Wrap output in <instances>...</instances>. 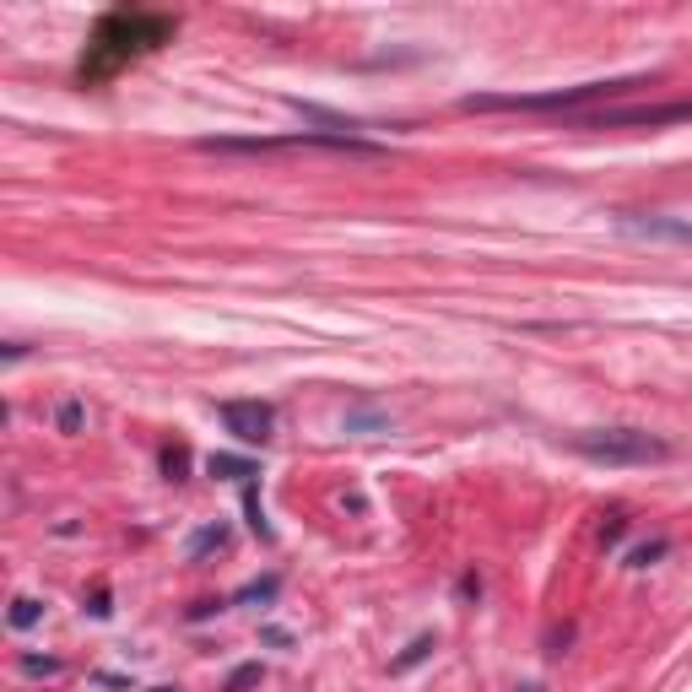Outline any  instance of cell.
I'll return each instance as SVG.
<instances>
[{"label":"cell","instance_id":"1","mask_svg":"<svg viewBox=\"0 0 692 692\" xmlns=\"http://www.w3.org/2000/svg\"><path fill=\"white\" fill-rule=\"evenodd\" d=\"M173 28H179L173 17H146V11H109V17L98 22V33H92V49H87V60H82V76H103V71H114V65L146 55V49L168 44Z\"/></svg>","mask_w":692,"mask_h":692},{"label":"cell","instance_id":"2","mask_svg":"<svg viewBox=\"0 0 692 692\" xmlns=\"http://www.w3.org/2000/svg\"><path fill=\"white\" fill-rule=\"evenodd\" d=\"M644 87V76H628V82H584V87H557V92H482V98H465L460 109L471 114H498V109H525V114H552V109H579V103L595 98H617V92Z\"/></svg>","mask_w":692,"mask_h":692},{"label":"cell","instance_id":"3","mask_svg":"<svg viewBox=\"0 0 692 692\" xmlns=\"http://www.w3.org/2000/svg\"><path fill=\"white\" fill-rule=\"evenodd\" d=\"M201 152H352V157H379V141H363L352 130H298V136H211Z\"/></svg>","mask_w":692,"mask_h":692},{"label":"cell","instance_id":"4","mask_svg":"<svg viewBox=\"0 0 692 692\" xmlns=\"http://www.w3.org/2000/svg\"><path fill=\"white\" fill-rule=\"evenodd\" d=\"M574 449L584 460H601V465H649L665 460L671 444L655 433H638V428H595V433H574Z\"/></svg>","mask_w":692,"mask_h":692},{"label":"cell","instance_id":"5","mask_svg":"<svg viewBox=\"0 0 692 692\" xmlns=\"http://www.w3.org/2000/svg\"><path fill=\"white\" fill-rule=\"evenodd\" d=\"M676 119H692V98L687 103H655V109H601V114H579V130H628V125H676Z\"/></svg>","mask_w":692,"mask_h":692},{"label":"cell","instance_id":"6","mask_svg":"<svg viewBox=\"0 0 692 692\" xmlns=\"http://www.w3.org/2000/svg\"><path fill=\"white\" fill-rule=\"evenodd\" d=\"M217 417H222V428H228L238 444H271V428H276V411L265 406V401H222L217 406Z\"/></svg>","mask_w":692,"mask_h":692},{"label":"cell","instance_id":"7","mask_svg":"<svg viewBox=\"0 0 692 692\" xmlns=\"http://www.w3.org/2000/svg\"><path fill=\"white\" fill-rule=\"evenodd\" d=\"M628 233H649V238H682V244H692V222H665V217H628Z\"/></svg>","mask_w":692,"mask_h":692},{"label":"cell","instance_id":"8","mask_svg":"<svg viewBox=\"0 0 692 692\" xmlns=\"http://www.w3.org/2000/svg\"><path fill=\"white\" fill-rule=\"evenodd\" d=\"M222 547H228V525H206V530H195V536H190L184 557H190V563H201L206 552H222Z\"/></svg>","mask_w":692,"mask_h":692},{"label":"cell","instance_id":"9","mask_svg":"<svg viewBox=\"0 0 692 692\" xmlns=\"http://www.w3.org/2000/svg\"><path fill=\"white\" fill-rule=\"evenodd\" d=\"M206 465H211V476H228V482H249V476H255V465L238 460V455H211Z\"/></svg>","mask_w":692,"mask_h":692},{"label":"cell","instance_id":"10","mask_svg":"<svg viewBox=\"0 0 692 692\" xmlns=\"http://www.w3.org/2000/svg\"><path fill=\"white\" fill-rule=\"evenodd\" d=\"M163 476H168V482H184V476H190V449H184V444L163 449Z\"/></svg>","mask_w":692,"mask_h":692},{"label":"cell","instance_id":"11","mask_svg":"<svg viewBox=\"0 0 692 692\" xmlns=\"http://www.w3.org/2000/svg\"><path fill=\"white\" fill-rule=\"evenodd\" d=\"M665 552H671V541L655 536V541H644V547H633V552H628V568H649V563H660Z\"/></svg>","mask_w":692,"mask_h":692},{"label":"cell","instance_id":"12","mask_svg":"<svg viewBox=\"0 0 692 692\" xmlns=\"http://www.w3.org/2000/svg\"><path fill=\"white\" fill-rule=\"evenodd\" d=\"M244 514H249V530H255V536H265L271 541V525H265V509H260V492L244 482Z\"/></svg>","mask_w":692,"mask_h":692},{"label":"cell","instance_id":"13","mask_svg":"<svg viewBox=\"0 0 692 692\" xmlns=\"http://www.w3.org/2000/svg\"><path fill=\"white\" fill-rule=\"evenodd\" d=\"M38 617H44V606H38L33 595H17V601H11V628H33Z\"/></svg>","mask_w":692,"mask_h":692},{"label":"cell","instance_id":"14","mask_svg":"<svg viewBox=\"0 0 692 692\" xmlns=\"http://www.w3.org/2000/svg\"><path fill=\"white\" fill-rule=\"evenodd\" d=\"M282 590V579H260V584H249V590H238V606H249V601H271V595Z\"/></svg>","mask_w":692,"mask_h":692},{"label":"cell","instance_id":"15","mask_svg":"<svg viewBox=\"0 0 692 692\" xmlns=\"http://www.w3.org/2000/svg\"><path fill=\"white\" fill-rule=\"evenodd\" d=\"M433 644H438V638H433V633H422V638H417V644H411V649H406V655H401V660H395V671H406V665H417V660H428V655H433Z\"/></svg>","mask_w":692,"mask_h":692},{"label":"cell","instance_id":"16","mask_svg":"<svg viewBox=\"0 0 692 692\" xmlns=\"http://www.w3.org/2000/svg\"><path fill=\"white\" fill-rule=\"evenodd\" d=\"M260 676H265V671H260V665H238V671L228 676V687H222V692H249V687H255V682H260Z\"/></svg>","mask_w":692,"mask_h":692},{"label":"cell","instance_id":"17","mask_svg":"<svg viewBox=\"0 0 692 692\" xmlns=\"http://www.w3.org/2000/svg\"><path fill=\"white\" fill-rule=\"evenodd\" d=\"M82 417H87V411H82V401H65V406L55 411V422H60V433H76V428H82Z\"/></svg>","mask_w":692,"mask_h":692},{"label":"cell","instance_id":"18","mask_svg":"<svg viewBox=\"0 0 692 692\" xmlns=\"http://www.w3.org/2000/svg\"><path fill=\"white\" fill-rule=\"evenodd\" d=\"M22 671H28V676H55L60 660L55 655H22Z\"/></svg>","mask_w":692,"mask_h":692},{"label":"cell","instance_id":"19","mask_svg":"<svg viewBox=\"0 0 692 692\" xmlns=\"http://www.w3.org/2000/svg\"><path fill=\"white\" fill-rule=\"evenodd\" d=\"M622 536H628V519H622V514H611L606 525H601V547H617Z\"/></svg>","mask_w":692,"mask_h":692},{"label":"cell","instance_id":"20","mask_svg":"<svg viewBox=\"0 0 692 692\" xmlns=\"http://www.w3.org/2000/svg\"><path fill=\"white\" fill-rule=\"evenodd\" d=\"M568 638H574V628H552V633H547V655H552V660L568 655Z\"/></svg>","mask_w":692,"mask_h":692},{"label":"cell","instance_id":"21","mask_svg":"<svg viewBox=\"0 0 692 692\" xmlns=\"http://www.w3.org/2000/svg\"><path fill=\"white\" fill-rule=\"evenodd\" d=\"M519 692H547V687H536V682H530V687H519Z\"/></svg>","mask_w":692,"mask_h":692},{"label":"cell","instance_id":"22","mask_svg":"<svg viewBox=\"0 0 692 692\" xmlns=\"http://www.w3.org/2000/svg\"><path fill=\"white\" fill-rule=\"evenodd\" d=\"M152 692H179V687H152Z\"/></svg>","mask_w":692,"mask_h":692}]
</instances>
